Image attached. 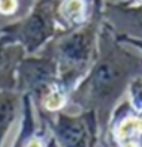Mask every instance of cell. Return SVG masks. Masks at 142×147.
I'll use <instances>...</instances> for the list:
<instances>
[{"label": "cell", "mask_w": 142, "mask_h": 147, "mask_svg": "<svg viewBox=\"0 0 142 147\" xmlns=\"http://www.w3.org/2000/svg\"><path fill=\"white\" fill-rule=\"evenodd\" d=\"M125 69L116 59H104L95 69L90 77L91 95L95 100H107L123 82Z\"/></svg>", "instance_id": "6da1fadb"}, {"label": "cell", "mask_w": 142, "mask_h": 147, "mask_svg": "<svg viewBox=\"0 0 142 147\" xmlns=\"http://www.w3.org/2000/svg\"><path fill=\"white\" fill-rule=\"evenodd\" d=\"M92 44V33L90 29H83L64 39L61 44V62L68 71L75 68H82L87 63Z\"/></svg>", "instance_id": "7a4b0ae2"}, {"label": "cell", "mask_w": 142, "mask_h": 147, "mask_svg": "<svg viewBox=\"0 0 142 147\" xmlns=\"http://www.w3.org/2000/svg\"><path fill=\"white\" fill-rule=\"evenodd\" d=\"M49 8L46 6L40 10L39 7L24 23L20 29V38L26 44L28 50H32L40 45L53 31V20Z\"/></svg>", "instance_id": "3957f363"}, {"label": "cell", "mask_w": 142, "mask_h": 147, "mask_svg": "<svg viewBox=\"0 0 142 147\" xmlns=\"http://www.w3.org/2000/svg\"><path fill=\"white\" fill-rule=\"evenodd\" d=\"M59 139L65 145L84 144L85 131L82 122L73 119L61 116L59 121Z\"/></svg>", "instance_id": "277c9868"}, {"label": "cell", "mask_w": 142, "mask_h": 147, "mask_svg": "<svg viewBox=\"0 0 142 147\" xmlns=\"http://www.w3.org/2000/svg\"><path fill=\"white\" fill-rule=\"evenodd\" d=\"M140 135V120L136 119H128L121 125L118 139L123 145H136L137 138Z\"/></svg>", "instance_id": "5b68a950"}, {"label": "cell", "mask_w": 142, "mask_h": 147, "mask_svg": "<svg viewBox=\"0 0 142 147\" xmlns=\"http://www.w3.org/2000/svg\"><path fill=\"white\" fill-rule=\"evenodd\" d=\"M13 97L7 94H0V133L8 126L13 115Z\"/></svg>", "instance_id": "8992f818"}, {"label": "cell", "mask_w": 142, "mask_h": 147, "mask_svg": "<svg viewBox=\"0 0 142 147\" xmlns=\"http://www.w3.org/2000/svg\"><path fill=\"white\" fill-rule=\"evenodd\" d=\"M84 12V4L82 0H66L63 6V16L68 20L76 23L79 20Z\"/></svg>", "instance_id": "52a82bcc"}]
</instances>
